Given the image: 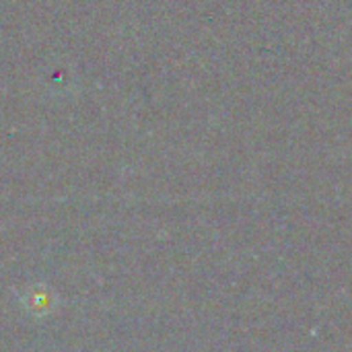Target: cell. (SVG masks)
I'll list each match as a JSON object with an SVG mask.
<instances>
[{
  "label": "cell",
  "mask_w": 352,
  "mask_h": 352,
  "mask_svg": "<svg viewBox=\"0 0 352 352\" xmlns=\"http://www.w3.org/2000/svg\"><path fill=\"white\" fill-rule=\"evenodd\" d=\"M23 305L33 314V316H43L52 311L54 307V295L50 289H29L23 295Z\"/></svg>",
  "instance_id": "6da1fadb"
}]
</instances>
